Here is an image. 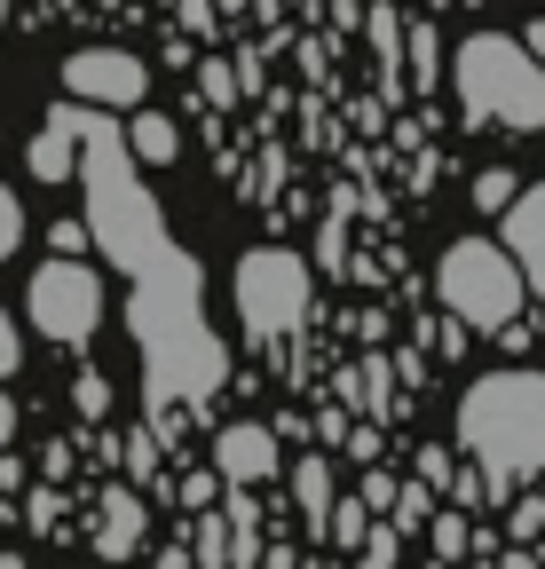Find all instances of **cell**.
Listing matches in <instances>:
<instances>
[{"label":"cell","mask_w":545,"mask_h":569,"mask_svg":"<svg viewBox=\"0 0 545 569\" xmlns=\"http://www.w3.org/2000/svg\"><path fill=\"white\" fill-rule=\"evenodd\" d=\"M63 88H72L80 103L134 111V103L151 96V71H143V56H127V48H80L72 63H63Z\"/></svg>","instance_id":"cell-6"},{"label":"cell","mask_w":545,"mask_h":569,"mask_svg":"<svg viewBox=\"0 0 545 569\" xmlns=\"http://www.w3.org/2000/svg\"><path fill=\"white\" fill-rule=\"evenodd\" d=\"M182 24H190L198 40H206V32H214V0H182Z\"/></svg>","instance_id":"cell-28"},{"label":"cell","mask_w":545,"mask_h":569,"mask_svg":"<svg viewBox=\"0 0 545 569\" xmlns=\"http://www.w3.org/2000/svg\"><path fill=\"white\" fill-rule=\"evenodd\" d=\"M9 436H17V403L0 396V451H9Z\"/></svg>","instance_id":"cell-30"},{"label":"cell","mask_w":545,"mask_h":569,"mask_svg":"<svg viewBox=\"0 0 545 569\" xmlns=\"http://www.w3.org/2000/svg\"><path fill=\"white\" fill-rule=\"evenodd\" d=\"M0 24H9V0H0Z\"/></svg>","instance_id":"cell-32"},{"label":"cell","mask_w":545,"mask_h":569,"mask_svg":"<svg viewBox=\"0 0 545 569\" xmlns=\"http://www.w3.org/2000/svg\"><path fill=\"white\" fill-rule=\"evenodd\" d=\"M522 198V182L506 174V167H491V174H474V206H483V213H506Z\"/></svg>","instance_id":"cell-17"},{"label":"cell","mask_w":545,"mask_h":569,"mask_svg":"<svg viewBox=\"0 0 545 569\" xmlns=\"http://www.w3.org/2000/svg\"><path fill=\"white\" fill-rule=\"evenodd\" d=\"M198 88H206V103H222V111H230V103H238V71L206 56V71H198Z\"/></svg>","instance_id":"cell-20"},{"label":"cell","mask_w":545,"mask_h":569,"mask_svg":"<svg viewBox=\"0 0 545 569\" xmlns=\"http://www.w3.org/2000/svg\"><path fill=\"white\" fill-rule=\"evenodd\" d=\"M17 246H24V206H17V190H0V261Z\"/></svg>","instance_id":"cell-21"},{"label":"cell","mask_w":545,"mask_h":569,"mask_svg":"<svg viewBox=\"0 0 545 569\" xmlns=\"http://www.w3.org/2000/svg\"><path fill=\"white\" fill-rule=\"evenodd\" d=\"M420 475L443 490V482H451V451H435V443H427V451H420Z\"/></svg>","instance_id":"cell-29"},{"label":"cell","mask_w":545,"mask_h":569,"mask_svg":"<svg viewBox=\"0 0 545 569\" xmlns=\"http://www.w3.org/2000/svg\"><path fill=\"white\" fill-rule=\"evenodd\" d=\"M395 530H420V522H435V482L420 475V482H395Z\"/></svg>","instance_id":"cell-15"},{"label":"cell","mask_w":545,"mask_h":569,"mask_svg":"<svg viewBox=\"0 0 545 569\" xmlns=\"http://www.w3.org/2000/svg\"><path fill=\"white\" fill-rule=\"evenodd\" d=\"M238 317L253 340H285L309 317V261L285 246H261L238 261Z\"/></svg>","instance_id":"cell-4"},{"label":"cell","mask_w":545,"mask_h":569,"mask_svg":"<svg viewBox=\"0 0 545 569\" xmlns=\"http://www.w3.org/2000/svg\"><path fill=\"white\" fill-rule=\"evenodd\" d=\"M372 56H380V80H387V96H403V80H395V63H403V24H395V9H372Z\"/></svg>","instance_id":"cell-13"},{"label":"cell","mask_w":545,"mask_h":569,"mask_svg":"<svg viewBox=\"0 0 545 569\" xmlns=\"http://www.w3.org/2000/svg\"><path fill=\"white\" fill-rule=\"evenodd\" d=\"M198 561H230V530H222V522L198 530Z\"/></svg>","instance_id":"cell-24"},{"label":"cell","mask_w":545,"mask_h":569,"mask_svg":"<svg viewBox=\"0 0 545 569\" xmlns=\"http://www.w3.org/2000/svg\"><path fill=\"white\" fill-rule=\"evenodd\" d=\"M17 356H24V340H17V325H9V309H0V380L17 372Z\"/></svg>","instance_id":"cell-23"},{"label":"cell","mask_w":545,"mask_h":569,"mask_svg":"<svg viewBox=\"0 0 545 569\" xmlns=\"http://www.w3.org/2000/svg\"><path fill=\"white\" fill-rule=\"evenodd\" d=\"M222 482H230L222 467H214V475H190V482H182V498H190V507H214V498H222Z\"/></svg>","instance_id":"cell-22"},{"label":"cell","mask_w":545,"mask_h":569,"mask_svg":"<svg viewBox=\"0 0 545 569\" xmlns=\"http://www.w3.org/2000/svg\"><path fill=\"white\" fill-rule=\"evenodd\" d=\"M403 56H412V71H420V88H435V24H412V32H403Z\"/></svg>","instance_id":"cell-18"},{"label":"cell","mask_w":545,"mask_h":569,"mask_svg":"<svg viewBox=\"0 0 545 569\" xmlns=\"http://www.w3.org/2000/svg\"><path fill=\"white\" fill-rule=\"evenodd\" d=\"M95 238V222H55V253H80Z\"/></svg>","instance_id":"cell-26"},{"label":"cell","mask_w":545,"mask_h":569,"mask_svg":"<svg viewBox=\"0 0 545 569\" xmlns=\"http://www.w3.org/2000/svg\"><path fill=\"white\" fill-rule=\"evenodd\" d=\"M80 134H88V111H80V96L63 103V111H48V134L32 142V174L40 182H63L80 167Z\"/></svg>","instance_id":"cell-9"},{"label":"cell","mask_w":545,"mask_h":569,"mask_svg":"<svg viewBox=\"0 0 545 569\" xmlns=\"http://www.w3.org/2000/svg\"><path fill=\"white\" fill-rule=\"evenodd\" d=\"M458 443L491 475V498L545 475V372H491L458 403Z\"/></svg>","instance_id":"cell-1"},{"label":"cell","mask_w":545,"mask_h":569,"mask_svg":"<svg viewBox=\"0 0 545 569\" xmlns=\"http://www.w3.org/2000/svg\"><path fill=\"white\" fill-rule=\"evenodd\" d=\"M364 507H372V515L395 507V482H387V475H364Z\"/></svg>","instance_id":"cell-27"},{"label":"cell","mask_w":545,"mask_h":569,"mask_svg":"<svg viewBox=\"0 0 545 569\" xmlns=\"http://www.w3.org/2000/svg\"><path fill=\"white\" fill-rule=\"evenodd\" d=\"M506 246H514V261H522V277L545 293V182H529L514 206H506Z\"/></svg>","instance_id":"cell-8"},{"label":"cell","mask_w":545,"mask_h":569,"mask_svg":"<svg viewBox=\"0 0 545 569\" xmlns=\"http://www.w3.org/2000/svg\"><path fill=\"white\" fill-rule=\"evenodd\" d=\"M435 293L451 317H466L474 332H506L522 317V293H529V277L514 261V246H491V238H458L435 269Z\"/></svg>","instance_id":"cell-3"},{"label":"cell","mask_w":545,"mask_h":569,"mask_svg":"<svg viewBox=\"0 0 545 569\" xmlns=\"http://www.w3.org/2000/svg\"><path fill=\"white\" fill-rule=\"evenodd\" d=\"M32 325L55 340V348H80V340H95V325H103V284H95V269H80V261H48L40 277H32Z\"/></svg>","instance_id":"cell-5"},{"label":"cell","mask_w":545,"mask_h":569,"mask_svg":"<svg viewBox=\"0 0 545 569\" xmlns=\"http://www.w3.org/2000/svg\"><path fill=\"white\" fill-rule=\"evenodd\" d=\"M522 40H529V48H537V63H545V17H537V24H529Z\"/></svg>","instance_id":"cell-31"},{"label":"cell","mask_w":545,"mask_h":569,"mask_svg":"<svg viewBox=\"0 0 545 569\" xmlns=\"http://www.w3.org/2000/svg\"><path fill=\"white\" fill-rule=\"evenodd\" d=\"M356 561H364V569L403 561V530H395V522H372V530H364V546H356Z\"/></svg>","instance_id":"cell-16"},{"label":"cell","mask_w":545,"mask_h":569,"mask_svg":"<svg viewBox=\"0 0 545 569\" xmlns=\"http://www.w3.org/2000/svg\"><path fill=\"white\" fill-rule=\"evenodd\" d=\"M80 411H88V419H103V411H111V388H103V380H95V372H88V380H80Z\"/></svg>","instance_id":"cell-25"},{"label":"cell","mask_w":545,"mask_h":569,"mask_svg":"<svg viewBox=\"0 0 545 569\" xmlns=\"http://www.w3.org/2000/svg\"><path fill=\"white\" fill-rule=\"evenodd\" d=\"M364 530H372V507H364V490H356V498H332V522H324V538L356 553V546H364Z\"/></svg>","instance_id":"cell-14"},{"label":"cell","mask_w":545,"mask_h":569,"mask_svg":"<svg viewBox=\"0 0 545 569\" xmlns=\"http://www.w3.org/2000/svg\"><path fill=\"white\" fill-rule=\"evenodd\" d=\"M466 546H474V530H466V515H458V507H443V515H435V553H443V561H458Z\"/></svg>","instance_id":"cell-19"},{"label":"cell","mask_w":545,"mask_h":569,"mask_svg":"<svg viewBox=\"0 0 545 569\" xmlns=\"http://www.w3.org/2000/svg\"><path fill=\"white\" fill-rule=\"evenodd\" d=\"M293 498H301V515H309V538H324V522H332V459H301L293 467Z\"/></svg>","instance_id":"cell-10"},{"label":"cell","mask_w":545,"mask_h":569,"mask_svg":"<svg viewBox=\"0 0 545 569\" xmlns=\"http://www.w3.org/2000/svg\"><path fill=\"white\" fill-rule=\"evenodd\" d=\"M127 134H134V159H143V167H166V159L182 151V127H174L166 111H143V103H134V127H127Z\"/></svg>","instance_id":"cell-11"},{"label":"cell","mask_w":545,"mask_h":569,"mask_svg":"<svg viewBox=\"0 0 545 569\" xmlns=\"http://www.w3.org/2000/svg\"><path fill=\"white\" fill-rule=\"evenodd\" d=\"M214 467L230 475V482H269L277 475V436H269V427H253V419H238V427H222L214 436Z\"/></svg>","instance_id":"cell-7"},{"label":"cell","mask_w":545,"mask_h":569,"mask_svg":"<svg viewBox=\"0 0 545 569\" xmlns=\"http://www.w3.org/2000/svg\"><path fill=\"white\" fill-rule=\"evenodd\" d=\"M103 507H111V515H103V538H95V546H103V553H134V546H143V498H134V490H111Z\"/></svg>","instance_id":"cell-12"},{"label":"cell","mask_w":545,"mask_h":569,"mask_svg":"<svg viewBox=\"0 0 545 569\" xmlns=\"http://www.w3.org/2000/svg\"><path fill=\"white\" fill-rule=\"evenodd\" d=\"M451 80H458V103H466L474 127H506V134L545 127V63L514 32H474L451 56Z\"/></svg>","instance_id":"cell-2"}]
</instances>
